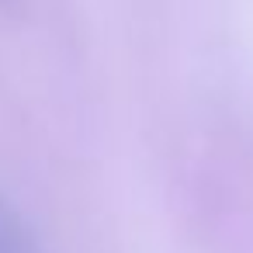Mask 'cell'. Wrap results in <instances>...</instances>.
Listing matches in <instances>:
<instances>
[{"label":"cell","mask_w":253,"mask_h":253,"mask_svg":"<svg viewBox=\"0 0 253 253\" xmlns=\"http://www.w3.org/2000/svg\"><path fill=\"white\" fill-rule=\"evenodd\" d=\"M0 253H42L21 215L0 198Z\"/></svg>","instance_id":"1"}]
</instances>
